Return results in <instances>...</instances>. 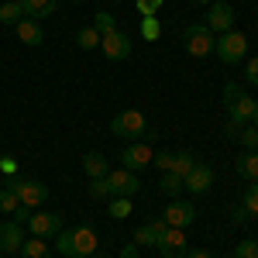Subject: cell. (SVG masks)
<instances>
[{
	"mask_svg": "<svg viewBox=\"0 0 258 258\" xmlns=\"http://www.w3.org/2000/svg\"><path fill=\"white\" fill-rule=\"evenodd\" d=\"M0 258H4V251H0Z\"/></svg>",
	"mask_w": 258,
	"mask_h": 258,
	"instance_id": "bcb514c9",
	"label": "cell"
},
{
	"mask_svg": "<svg viewBox=\"0 0 258 258\" xmlns=\"http://www.w3.org/2000/svg\"><path fill=\"white\" fill-rule=\"evenodd\" d=\"M159 189L165 193V197H172V200H176L179 193H182V179H179L176 172H162V182H159Z\"/></svg>",
	"mask_w": 258,
	"mask_h": 258,
	"instance_id": "d4e9b609",
	"label": "cell"
},
{
	"mask_svg": "<svg viewBox=\"0 0 258 258\" xmlns=\"http://www.w3.org/2000/svg\"><path fill=\"white\" fill-rule=\"evenodd\" d=\"M0 172H4V176H14V172H18V162L14 159H0Z\"/></svg>",
	"mask_w": 258,
	"mask_h": 258,
	"instance_id": "f35d334b",
	"label": "cell"
},
{
	"mask_svg": "<svg viewBox=\"0 0 258 258\" xmlns=\"http://www.w3.org/2000/svg\"><path fill=\"white\" fill-rule=\"evenodd\" d=\"M18 255L21 258H52V251H48V241H41V238H35V234H31V241L24 238V244H21Z\"/></svg>",
	"mask_w": 258,
	"mask_h": 258,
	"instance_id": "44dd1931",
	"label": "cell"
},
{
	"mask_svg": "<svg viewBox=\"0 0 258 258\" xmlns=\"http://www.w3.org/2000/svg\"><path fill=\"white\" fill-rule=\"evenodd\" d=\"M244 83H248V86H258V55H255V59H248V69H244Z\"/></svg>",
	"mask_w": 258,
	"mask_h": 258,
	"instance_id": "8d00e7d4",
	"label": "cell"
},
{
	"mask_svg": "<svg viewBox=\"0 0 258 258\" xmlns=\"http://www.w3.org/2000/svg\"><path fill=\"white\" fill-rule=\"evenodd\" d=\"M93 28H97L100 38H103V35L117 31V18H114V14H107V11H97V18H93Z\"/></svg>",
	"mask_w": 258,
	"mask_h": 258,
	"instance_id": "484cf974",
	"label": "cell"
},
{
	"mask_svg": "<svg viewBox=\"0 0 258 258\" xmlns=\"http://www.w3.org/2000/svg\"><path fill=\"white\" fill-rule=\"evenodd\" d=\"M193 165H197V155H193V152H176V159H172V172H176L179 179L189 176Z\"/></svg>",
	"mask_w": 258,
	"mask_h": 258,
	"instance_id": "603a6c76",
	"label": "cell"
},
{
	"mask_svg": "<svg viewBox=\"0 0 258 258\" xmlns=\"http://www.w3.org/2000/svg\"><path fill=\"white\" fill-rule=\"evenodd\" d=\"M155 248H159L162 258H186V251H189V248H186V234H182L179 227H169V231L159 238Z\"/></svg>",
	"mask_w": 258,
	"mask_h": 258,
	"instance_id": "4fadbf2b",
	"label": "cell"
},
{
	"mask_svg": "<svg viewBox=\"0 0 258 258\" xmlns=\"http://www.w3.org/2000/svg\"><path fill=\"white\" fill-rule=\"evenodd\" d=\"M18 21H24L21 0H4V4H0V24H18Z\"/></svg>",
	"mask_w": 258,
	"mask_h": 258,
	"instance_id": "7402d4cb",
	"label": "cell"
},
{
	"mask_svg": "<svg viewBox=\"0 0 258 258\" xmlns=\"http://www.w3.org/2000/svg\"><path fill=\"white\" fill-rule=\"evenodd\" d=\"M73 255L76 258L97 255V231H93L90 224H80V227L73 231Z\"/></svg>",
	"mask_w": 258,
	"mask_h": 258,
	"instance_id": "5bb4252c",
	"label": "cell"
},
{
	"mask_svg": "<svg viewBox=\"0 0 258 258\" xmlns=\"http://www.w3.org/2000/svg\"><path fill=\"white\" fill-rule=\"evenodd\" d=\"M172 159H176V152H155L152 165H155V169H162V172H172Z\"/></svg>",
	"mask_w": 258,
	"mask_h": 258,
	"instance_id": "e575fe53",
	"label": "cell"
},
{
	"mask_svg": "<svg viewBox=\"0 0 258 258\" xmlns=\"http://www.w3.org/2000/svg\"><path fill=\"white\" fill-rule=\"evenodd\" d=\"M18 207H21V200L11 189H0V214H14Z\"/></svg>",
	"mask_w": 258,
	"mask_h": 258,
	"instance_id": "1f68e13d",
	"label": "cell"
},
{
	"mask_svg": "<svg viewBox=\"0 0 258 258\" xmlns=\"http://www.w3.org/2000/svg\"><path fill=\"white\" fill-rule=\"evenodd\" d=\"M182 41H186V52L193 59H203V55H214V45H217V35L207 28V24H189L182 31Z\"/></svg>",
	"mask_w": 258,
	"mask_h": 258,
	"instance_id": "277c9868",
	"label": "cell"
},
{
	"mask_svg": "<svg viewBox=\"0 0 258 258\" xmlns=\"http://www.w3.org/2000/svg\"><path fill=\"white\" fill-rule=\"evenodd\" d=\"M224 107H227V124L244 127V124H251V120H255L258 100H251L238 83H227V86H224Z\"/></svg>",
	"mask_w": 258,
	"mask_h": 258,
	"instance_id": "6da1fadb",
	"label": "cell"
},
{
	"mask_svg": "<svg viewBox=\"0 0 258 258\" xmlns=\"http://www.w3.org/2000/svg\"><path fill=\"white\" fill-rule=\"evenodd\" d=\"M120 258H138V244H135V241H131V244H124Z\"/></svg>",
	"mask_w": 258,
	"mask_h": 258,
	"instance_id": "ab89813d",
	"label": "cell"
},
{
	"mask_svg": "<svg viewBox=\"0 0 258 258\" xmlns=\"http://www.w3.org/2000/svg\"><path fill=\"white\" fill-rule=\"evenodd\" d=\"M21 244H24V227L14 220H4L0 224V251L4 255H18Z\"/></svg>",
	"mask_w": 258,
	"mask_h": 258,
	"instance_id": "9a60e30c",
	"label": "cell"
},
{
	"mask_svg": "<svg viewBox=\"0 0 258 258\" xmlns=\"http://www.w3.org/2000/svg\"><path fill=\"white\" fill-rule=\"evenodd\" d=\"M83 172L90 179H103L110 172V159H107L103 152H86V155H83Z\"/></svg>",
	"mask_w": 258,
	"mask_h": 258,
	"instance_id": "d6986e66",
	"label": "cell"
},
{
	"mask_svg": "<svg viewBox=\"0 0 258 258\" xmlns=\"http://www.w3.org/2000/svg\"><path fill=\"white\" fill-rule=\"evenodd\" d=\"M207 28H210L214 35L231 31V28H234V7H231L227 0H214V4H210V14H207Z\"/></svg>",
	"mask_w": 258,
	"mask_h": 258,
	"instance_id": "30bf717a",
	"label": "cell"
},
{
	"mask_svg": "<svg viewBox=\"0 0 258 258\" xmlns=\"http://www.w3.org/2000/svg\"><path fill=\"white\" fill-rule=\"evenodd\" d=\"M238 141L244 145V152H258V127L255 124H244L238 131Z\"/></svg>",
	"mask_w": 258,
	"mask_h": 258,
	"instance_id": "4316f807",
	"label": "cell"
},
{
	"mask_svg": "<svg viewBox=\"0 0 258 258\" xmlns=\"http://www.w3.org/2000/svg\"><path fill=\"white\" fill-rule=\"evenodd\" d=\"M152 159H155V152L148 148V141H131V145L120 152V162H124L127 172H141V169H148Z\"/></svg>",
	"mask_w": 258,
	"mask_h": 258,
	"instance_id": "52a82bcc",
	"label": "cell"
},
{
	"mask_svg": "<svg viewBox=\"0 0 258 258\" xmlns=\"http://www.w3.org/2000/svg\"><path fill=\"white\" fill-rule=\"evenodd\" d=\"M21 7H24V18L45 21V18H52V14L59 11V0H21Z\"/></svg>",
	"mask_w": 258,
	"mask_h": 258,
	"instance_id": "ac0fdd59",
	"label": "cell"
},
{
	"mask_svg": "<svg viewBox=\"0 0 258 258\" xmlns=\"http://www.w3.org/2000/svg\"><path fill=\"white\" fill-rule=\"evenodd\" d=\"M210 186H214V169H210L207 162H197V165L189 169V176L182 179V189H189L193 197H203Z\"/></svg>",
	"mask_w": 258,
	"mask_h": 258,
	"instance_id": "7c38bea8",
	"label": "cell"
},
{
	"mask_svg": "<svg viewBox=\"0 0 258 258\" xmlns=\"http://www.w3.org/2000/svg\"><path fill=\"white\" fill-rule=\"evenodd\" d=\"M7 189L14 193V197L24 203V207H41L45 200H48V186L45 182H38V179H18V176H11V182H7Z\"/></svg>",
	"mask_w": 258,
	"mask_h": 258,
	"instance_id": "5b68a950",
	"label": "cell"
},
{
	"mask_svg": "<svg viewBox=\"0 0 258 258\" xmlns=\"http://www.w3.org/2000/svg\"><path fill=\"white\" fill-rule=\"evenodd\" d=\"M214 55H220V62H227V66H234L248 55V35L244 31H224L217 35V45H214Z\"/></svg>",
	"mask_w": 258,
	"mask_h": 258,
	"instance_id": "7a4b0ae2",
	"label": "cell"
},
{
	"mask_svg": "<svg viewBox=\"0 0 258 258\" xmlns=\"http://www.w3.org/2000/svg\"><path fill=\"white\" fill-rule=\"evenodd\" d=\"M193 4H214V0H193Z\"/></svg>",
	"mask_w": 258,
	"mask_h": 258,
	"instance_id": "7bdbcfd3",
	"label": "cell"
},
{
	"mask_svg": "<svg viewBox=\"0 0 258 258\" xmlns=\"http://www.w3.org/2000/svg\"><path fill=\"white\" fill-rule=\"evenodd\" d=\"M28 231L41 241H52L62 231V214H55V210L52 214H31L28 217Z\"/></svg>",
	"mask_w": 258,
	"mask_h": 258,
	"instance_id": "ba28073f",
	"label": "cell"
},
{
	"mask_svg": "<svg viewBox=\"0 0 258 258\" xmlns=\"http://www.w3.org/2000/svg\"><path fill=\"white\" fill-rule=\"evenodd\" d=\"M159 35H162L159 14H152V18H141V38H145V41H155Z\"/></svg>",
	"mask_w": 258,
	"mask_h": 258,
	"instance_id": "83f0119b",
	"label": "cell"
},
{
	"mask_svg": "<svg viewBox=\"0 0 258 258\" xmlns=\"http://www.w3.org/2000/svg\"><path fill=\"white\" fill-rule=\"evenodd\" d=\"M162 220H165L169 227H179V231H186V227L197 220V207H193L189 200H172V203L165 207V217H162Z\"/></svg>",
	"mask_w": 258,
	"mask_h": 258,
	"instance_id": "8fae6325",
	"label": "cell"
},
{
	"mask_svg": "<svg viewBox=\"0 0 258 258\" xmlns=\"http://www.w3.org/2000/svg\"><path fill=\"white\" fill-rule=\"evenodd\" d=\"M90 258H110V255H90Z\"/></svg>",
	"mask_w": 258,
	"mask_h": 258,
	"instance_id": "f6af8a7d",
	"label": "cell"
},
{
	"mask_svg": "<svg viewBox=\"0 0 258 258\" xmlns=\"http://www.w3.org/2000/svg\"><path fill=\"white\" fill-rule=\"evenodd\" d=\"M141 189L138 172H127V169H117V172H107V193L110 197H127L135 200Z\"/></svg>",
	"mask_w": 258,
	"mask_h": 258,
	"instance_id": "8992f818",
	"label": "cell"
},
{
	"mask_svg": "<svg viewBox=\"0 0 258 258\" xmlns=\"http://www.w3.org/2000/svg\"><path fill=\"white\" fill-rule=\"evenodd\" d=\"M186 258H214L210 251H203V248H197V251H186Z\"/></svg>",
	"mask_w": 258,
	"mask_h": 258,
	"instance_id": "b9f144b4",
	"label": "cell"
},
{
	"mask_svg": "<svg viewBox=\"0 0 258 258\" xmlns=\"http://www.w3.org/2000/svg\"><path fill=\"white\" fill-rule=\"evenodd\" d=\"M55 251H59V258H76L73 255V231H59L55 234Z\"/></svg>",
	"mask_w": 258,
	"mask_h": 258,
	"instance_id": "f1b7e54d",
	"label": "cell"
},
{
	"mask_svg": "<svg viewBox=\"0 0 258 258\" xmlns=\"http://www.w3.org/2000/svg\"><path fill=\"white\" fill-rule=\"evenodd\" d=\"M251 124H255V127H258V110H255V120H251Z\"/></svg>",
	"mask_w": 258,
	"mask_h": 258,
	"instance_id": "ee69618b",
	"label": "cell"
},
{
	"mask_svg": "<svg viewBox=\"0 0 258 258\" xmlns=\"http://www.w3.org/2000/svg\"><path fill=\"white\" fill-rule=\"evenodd\" d=\"M110 131L124 141H141L145 131H148V120H145L141 110H120L117 117L110 120Z\"/></svg>",
	"mask_w": 258,
	"mask_h": 258,
	"instance_id": "3957f363",
	"label": "cell"
},
{
	"mask_svg": "<svg viewBox=\"0 0 258 258\" xmlns=\"http://www.w3.org/2000/svg\"><path fill=\"white\" fill-rule=\"evenodd\" d=\"M238 176L241 179H248V182H258V152H244L238 162Z\"/></svg>",
	"mask_w": 258,
	"mask_h": 258,
	"instance_id": "ffe728a7",
	"label": "cell"
},
{
	"mask_svg": "<svg viewBox=\"0 0 258 258\" xmlns=\"http://www.w3.org/2000/svg\"><path fill=\"white\" fill-rule=\"evenodd\" d=\"M90 197H93V200L110 197V193H107V176H103V179H90Z\"/></svg>",
	"mask_w": 258,
	"mask_h": 258,
	"instance_id": "d590c367",
	"label": "cell"
},
{
	"mask_svg": "<svg viewBox=\"0 0 258 258\" xmlns=\"http://www.w3.org/2000/svg\"><path fill=\"white\" fill-rule=\"evenodd\" d=\"M231 214H234V224H241V220H248V210H244V207H234V210H231Z\"/></svg>",
	"mask_w": 258,
	"mask_h": 258,
	"instance_id": "60d3db41",
	"label": "cell"
},
{
	"mask_svg": "<svg viewBox=\"0 0 258 258\" xmlns=\"http://www.w3.org/2000/svg\"><path fill=\"white\" fill-rule=\"evenodd\" d=\"M76 45H80L83 52H86V48H100V31L93 24H90V28H80V31H76Z\"/></svg>",
	"mask_w": 258,
	"mask_h": 258,
	"instance_id": "cb8c5ba5",
	"label": "cell"
},
{
	"mask_svg": "<svg viewBox=\"0 0 258 258\" xmlns=\"http://www.w3.org/2000/svg\"><path fill=\"white\" fill-rule=\"evenodd\" d=\"M100 52H103L110 62H124L127 55H131V35H124V31L103 35V38H100Z\"/></svg>",
	"mask_w": 258,
	"mask_h": 258,
	"instance_id": "9c48e42d",
	"label": "cell"
},
{
	"mask_svg": "<svg viewBox=\"0 0 258 258\" xmlns=\"http://www.w3.org/2000/svg\"><path fill=\"white\" fill-rule=\"evenodd\" d=\"M241 207L248 210V217H258V182L248 186V193H244V200H241Z\"/></svg>",
	"mask_w": 258,
	"mask_h": 258,
	"instance_id": "4dcf8cb0",
	"label": "cell"
},
{
	"mask_svg": "<svg viewBox=\"0 0 258 258\" xmlns=\"http://www.w3.org/2000/svg\"><path fill=\"white\" fill-rule=\"evenodd\" d=\"M162 4H165V0H135V7H138L141 18H152V14H159Z\"/></svg>",
	"mask_w": 258,
	"mask_h": 258,
	"instance_id": "d6a6232c",
	"label": "cell"
},
{
	"mask_svg": "<svg viewBox=\"0 0 258 258\" xmlns=\"http://www.w3.org/2000/svg\"><path fill=\"white\" fill-rule=\"evenodd\" d=\"M165 231H169V224H165L162 217L148 220L145 227H138V231H135V244H138V248H155V244H159V238L165 234Z\"/></svg>",
	"mask_w": 258,
	"mask_h": 258,
	"instance_id": "2e32d148",
	"label": "cell"
},
{
	"mask_svg": "<svg viewBox=\"0 0 258 258\" xmlns=\"http://www.w3.org/2000/svg\"><path fill=\"white\" fill-rule=\"evenodd\" d=\"M28 217H31V207H24V203H21L18 210H14V214H11V220H14V224H21V227H24V224H28Z\"/></svg>",
	"mask_w": 258,
	"mask_h": 258,
	"instance_id": "74e56055",
	"label": "cell"
},
{
	"mask_svg": "<svg viewBox=\"0 0 258 258\" xmlns=\"http://www.w3.org/2000/svg\"><path fill=\"white\" fill-rule=\"evenodd\" d=\"M14 31H18V38L24 41V45H31V48H38L41 41H45V28H41L38 21H31V18H24L14 24Z\"/></svg>",
	"mask_w": 258,
	"mask_h": 258,
	"instance_id": "e0dca14e",
	"label": "cell"
},
{
	"mask_svg": "<svg viewBox=\"0 0 258 258\" xmlns=\"http://www.w3.org/2000/svg\"><path fill=\"white\" fill-rule=\"evenodd\" d=\"M110 217H117V220L131 217V200L127 197H114L110 200Z\"/></svg>",
	"mask_w": 258,
	"mask_h": 258,
	"instance_id": "f546056e",
	"label": "cell"
},
{
	"mask_svg": "<svg viewBox=\"0 0 258 258\" xmlns=\"http://www.w3.org/2000/svg\"><path fill=\"white\" fill-rule=\"evenodd\" d=\"M234 258H258V241H238Z\"/></svg>",
	"mask_w": 258,
	"mask_h": 258,
	"instance_id": "836d02e7",
	"label": "cell"
}]
</instances>
